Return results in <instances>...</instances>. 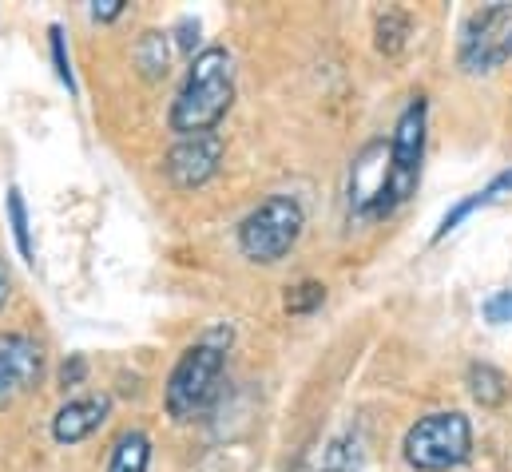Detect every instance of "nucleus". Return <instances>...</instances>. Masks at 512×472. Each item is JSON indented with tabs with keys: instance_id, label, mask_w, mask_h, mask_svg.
<instances>
[{
	"instance_id": "obj_1",
	"label": "nucleus",
	"mask_w": 512,
	"mask_h": 472,
	"mask_svg": "<svg viewBox=\"0 0 512 472\" xmlns=\"http://www.w3.org/2000/svg\"><path fill=\"white\" fill-rule=\"evenodd\" d=\"M231 104H235V60L223 44H211L191 60L187 80H183L179 96L171 100L167 127L179 139L211 135L219 127V119L231 112Z\"/></svg>"
},
{
	"instance_id": "obj_2",
	"label": "nucleus",
	"mask_w": 512,
	"mask_h": 472,
	"mask_svg": "<svg viewBox=\"0 0 512 472\" xmlns=\"http://www.w3.org/2000/svg\"><path fill=\"white\" fill-rule=\"evenodd\" d=\"M223 369H227V346H219L215 338L195 342L191 350L175 361L167 389H163V405L171 421H199L223 389Z\"/></svg>"
},
{
	"instance_id": "obj_3",
	"label": "nucleus",
	"mask_w": 512,
	"mask_h": 472,
	"mask_svg": "<svg viewBox=\"0 0 512 472\" xmlns=\"http://www.w3.org/2000/svg\"><path fill=\"white\" fill-rule=\"evenodd\" d=\"M405 465L417 472H449L461 469L473 457V425L457 409H441L421 417L405 441H401Z\"/></svg>"
},
{
	"instance_id": "obj_4",
	"label": "nucleus",
	"mask_w": 512,
	"mask_h": 472,
	"mask_svg": "<svg viewBox=\"0 0 512 472\" xmlns=\"http://www.w3.org/2000/svg\"><path fill=\"white\" fill-rule=\"evenodd\" d=\"M302 227H306L302 203L290 195H270L239 223V250L255 266H274L294 250Z\"/></svg>"
},
{
	"instance_id": "obj_5",
	"label": "nucleus",
	"mask_w": 512,
	"mask_h": 472,
	"mask_svg": "<svg viewBox=\"0 0 512 472\" xmlns=\"http://www.w3.org/2000/svg\"><path fill=\"white\" fill-rule=\"evenodd\" d=\"M509 56H512V4L477 8L465 20V28H461L457 64L469 76H485V72H497Z\"/></svg>"
},
{
	"instance_id": "obj_6",
	"label": "nucleus",
	"mask_w": 512,
	"mask_h": 472,
	"mask_svg": "<svg viewBox=\"0 0 512 472\" xmlns=\"http://www.w3.org/2000/svg\"><path fill=\"white\" fill-rule=\"evenodd\" d=\"M425 127H429V104L425 96H413L397 116L393 139H389V207L393 211L417 191L421 159H425Z\"/></svg>"
},
{
	"instance_id": "obj_7",
	"label": "nucleus",
	"mask_w": 512,
	"mask_h": 472,
	"mask_svg": "<svg viewBox=\"0 0 512 472\" xmlns=\"http://www.w3.org/2000/svg\"><path fill=\"white\" fill-rule=\"evenodd\" d=\"M350 211L358 219H382L389 215V147L385 139H374L358 151L350 167Z\"/></svg>"
},
{
	"instance_id": "obj_8",
	"label": "nucleus",
	"mask_w": 512,
	"mask_h": 472,
	"mask_svg": "<svg viewBox=\"0 0 512 472\" xmlns=\"http://www.w3.org/2000/svg\"><path fill=\"white\" fill-rule=\"evenodd\" d=\"M219 163H223V139L211 131V135H187V139H179L167 151L163 171H167V179L179 191H195V187H203V183H211L219 175Z\"/></svg>"
},
{
	"instance_id": "obj_9",
	"label": "nucleus",
	"mask_w": 512,
	"mask_h": 472,
	"mask_svg": "<svg viewBox=\"0 0 512 472\" xmlns=\"http://www.w3.org/2000/svg\"><path fill=\"white\" fill-rule=\"evenodd\" d=\"M40 377H44V346L28 334H4L0 338V405L36 389Z\"/></svg>"
},
{
	"instance_id": "obj_10",
	"label": "nucleus",
	"mask_w": 512,
	"mask_h": 472,
	"mask_svg": "<svg viewBox=\"0 0 512 472\" xmlns=\"http://www.w3.org/2000/svg\"><path fill=\"white\" fill-rule=\"evenodd\" d=\"M108 413H112V397H104V393L100 397H76V401L60 405L56 417H52L56 445H80V441H88L108 421Z\"/></svg>"
},
{
	"instance_id": "obj_11",
	"label": "nucleus",
	"mask_w": 512,
	"mask_h": 472,
	"mask_svg": "<svg viewBox=\"0 0 512 472\" xmlns=\"http://www.w3.org/2000/svg\"><path fill=\"white\" fill-rule=\"evenodd\" d=\"M505 195H512V171H501L489 187H481L477 195H469V199H461L445 219H441V227H437V235H433V242H441V238L449 235V231H457L473 211H481V207H489V203H497V199H505Z\"/></svg>"
},
{
	"instance_id": "obj_12",
	"label": "nucleus",
	"mask_w": 512,
	"mask_h": 472,
	"mask_svg": "<svg viewBox=\"0 0 512 472\" xmlns=\"http://www.w3.org/2000/svg\"><path fill=\"white\" fill-rule=\"evenodd\" d=\"M465 385H469V393H473V401L481 409H497L509 397V377L489 361H473L469 373H465Z\"/></svg>"
},
{
	"instance_id": "obj_13",
	"label": "nucleus",
	"mask_w": 512,
	"mask_h": 472,
	"mask_svg": "<svg viewBox=\"0 0 512 472\" xmlns=\"http://www.w3.org/2000/svg\"><path fill=\"white\" fill-rule=\"evenodd\" d=\"M135 68L147 76V80H163L171 72V40L167 32H143L139 44H135Z\"/></svg>"
},
{
	"instance_id": "obj_14",
	"label": "nucleus",
	"mask_w": 512,
	"mask_h": 472,
	"mask_svg": "<svg viewBox=\"0 0 512 472\" xmlns=\"http://www.w3.org/2000/svg\"><path fill=\"white\" fill-rule=\"evenodd\" d=\"M147 465H151V437L143 429H128L112 449L108 472H147Z\"/></svg>"
},
{
	"instance_id": "obj_15",
	"label": "nucleus",
	"mask_w": 512,
	"mask_h": 472,
	"mask_svg": "<svg viewBox=\"0 0 512 472\" xmlns=\"http://www.w3.org/2000/svg\"><path fill=\"white\" fill-rule=\"evenodd\" d=\"M362 437L358 433H342V437H334L326 449H322V465L318 472H358L362 465Z\"/></svg>"
},
{
	"instance_id": "obj_16",
	"label": "nucleus",
	"mask_w": 512,
	"mask_h": 472,
	"mask_svg": "<svg viewBox=\"0 0 512 472\" xmlns=\"http://www.w3.org/2000/svg\"><path fill=\"white\" fill-rule=\"evenodd\" d=\"M405 36H409V16L397 8H385L378 16V48L385 56H397L405 48Z\"/></svg>"
},
{
	"instance_id": "obj_17",
	"label": "nucleus",
	"mask_w": 512,
	"mask_h": 472,
	"mask_svg": "<svg viewBox=\"0 0 512 472\" xmlns=\"http://www.w3.org/2000/svg\"><path fill=\"white\" fill-rule=\"evenodd\" d=\"M322 302H326V286H322V282H314V278H306V282L290 286V290H286V298H282L286 314H294V318H302V314H314Z\"/></svg>"
},
{
	"instance_id": "obj_18",
	"label": "nucleus",
	"mask_w": 512,
	"mask_h": 472,
	"mask_svg": "<svg viewBox=\"0 0 512 472\" xmlns=\"http://www.w3.org/2000/svg\"><path fill=\"white\" fill-rule=\"evenodd\" d=\"M8 223H12V238H16L20 258L24 262H36L32 258V235H28V207H24L20 187H8Z\"/></svg>"
},
{
	"instance_id": "obj_19",
	"label": "nucleus",
	"mask_w": 512,
	"mask_h": 472,
	"mask_svg": "<svg viewBox=\"0 0 512 472\" xmlns=\"http://www.w3.org/2000/svg\"><path fill=\"white\" fill-rule=\"evenodd\" d=\"M48 36H52V64H56V76H60V84H64L68 92H76L72 60H68V48H64V28H60V24H52V28H48Z\"/></svg>"
},
{
	"instance_id": "obj_20",
	"label": "nucleus",
	"mask_w": 512,
	"mask_h": 472,
	"mask_svg": "<svg viewBox=\"0 0 512 472\" xmlns=\"http://www.w3.org/2000/svg\"><path fill=\"white\" fill-rule=\"evenodd\" d=\"M485 322H493V326H509L512 322V290H497V294L485 302Z\"/></svg>"
},
{
	"instance_id": "obj_21",
	"label": "nucleus",
	"mask_w": 512,
	"mask_h": 472,
	"mask_svg": "<svg viewBox=\"0 0 512 472\" xmlns=\"http://www.w3.org/2000/svg\"><path fill=\"white\" fill-rule=\"evenodd\" d=\"M84 373H88V361H84L80 354H72L64 365H60V385H64V389H68V385H80Z\"/></svg>"
},
{
	"instance_id": "obj_22",
	"label": "nucleus",
	"mask_w": 512,
	"mask_h": 472,
	"mask_svg": "<svg viewBox=\"0 0 512 472\" xmlns=\"http://www.w3.org/2000/svg\"><path fill=\"white\" fill-rule=\"evenodd\" d=\"M120 12H124V0H100V4H92V20H100V24H112Z\"/></svg>"
},
{
	"instance_id": "obj_23",
	"label": "nucleus",
	"mask_w": 512,
	"mask_h": 472,
	"mask_svg": "<svg viewBox=\"0 0 512 472\" xmlns=\"http://www.w3.org/2000/svg\"><path fill=\"white\" fill-rule=\"evenodd\" d=\"M8 290H12V282H8V270H4V262H0V310H4V302H8Z\"/></svg>"
}]
</instances>
